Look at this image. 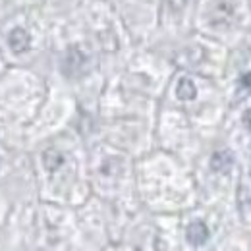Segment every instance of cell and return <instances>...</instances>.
I'll return each mask as SVG.
<instances>
[{
	"instance_id": "3957f363",
	"label": "cell",
	"mask_w": 251,
	"mask_h": 251,
	"mask_svg": "<svg viewBox=\"0 0 251 251\" xmlns=\"http://www.w3.org/2000/svg\"><path fill=\"white\" fill-rule=\"evenodd\" d=\"M83 64H85V54L77 47H70L66 50V54H64V72L66 74L72 75V74L79 72L83 68Z\"/></svg>"
},
{
	"instance_id": "277c9868",
	"label": "cell",
	"mask_w": 251,
	"mask_h": 251,
	"mask_svg": "<svg viewBox=\"0 0 251 251\" xmlns=\"http://www.w3.org/2000/svg\"><path fill=\"white\" fill-rule=\"evenodd\" d=\"M234 162H236L234 153L222 149V151L213 153V157H211V168H213L215 172H228V170L234 166Z\"/></svg>"
},
{
	"instance_id": "5b68a950",
	"label": "cell",
	"mask_w": 251,
	"mask_h": 251,
	"mask_svg": "<svg viewBox=\"0 0 251 251\" xmlns=\"http://www.w3.org/2000/svg\"><path fill=\"white\" fill-rule=\"evenodd\" d=\"M176 97L180 100H193L197 97V87L195 83L189 79V77H182L178 81V87H176Z\"/></svg>"
},
{
	"instance_id": "6da1fadb",
	"label": "cell",
	"mask_w": 251,
	"mask_h": 251,
	"mask_svg": "<svg viewBox=\"0 0 251 251\" xmlns=\"http://www.w3.org/2000/svg\"><path fill=\"white\" fill-rule=\"evenodd\" d=\"M186 240H188L191 246H195V248L203 246L209 240V228H207V224L201 222V220L191 222L188 226V230H186Z\"/></svg>"
},
{
	"instance_id": "52a82bcc",
	"label": "cell",
	"mask_w": 251,
	"mask_h": 251,
	"mask_svg": "<svg viewBox=\"0 0 251 251\" xmlns=\"http://www.w3.org/2000/svg\"><path fill=\"white\" fill-rule=\"evenodd\" d=\"M244 124H246V127L251 131V108H248L246 114H244Z\"/></svg>"
},
{
	"instance_id": "7a4b0ae2",
	"label": "cell",
	"mask_w": 251,
	"mask_h": 251,
	"mask_svg": "<svg viewBox=\"0 0 251 251\" xmlns=\"http://www.w3.org/2000/svg\"><path fill=\"white\" fill-rule=\"evenodd\" d=\"M8 45H10V49L16 54H22V52H25L29 49L31 37H29V33L25 31L24 27H16V29H12L10 35H8Z\"/></svg>"
},
{
	"instance_id": "8992f818",
	"label": "cell",
	"mask_w": 251,
	"mask_h": 251,
	"mask_svg": "<svg viewBox=\"0 0 251 251\" xmlns=\"http://www.w3.org/2000/svg\"><path fill=\"white\" fill-rule=\"evenodd\" d=\"M43 162H45V168H47V170L54 172V170H58V168L62 166L64 157L58 153V151L49 149V151H45V155H43Z\"/></svg>"
}]
</instances>
